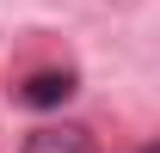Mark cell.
<instances>
[{
  "label": "cell",
  "instance_id": "obj_2",
  "mask_svg": "<svg viewBox=\"0 0 160 153\" xmlns=\"http://www.w3.org/2000/svg\"><path fill=\"white\" fill-rule=\"evenodd\" d=\"M74 92H80V74H74V67H43V74H31V80L19 86V98H25V104H37V110L68 104Z\"/></svg>",
  "mask_w": 160,
  "mask_h": 153
},
{
  "label": "cell",
  "instance_id": "obj_3",
  "mask_svg": "<svg viewBox=\"0 0 160 153\" xmlns=\"http://www.w3.org/2000/svg\"><path fill=\"white\" fill-rule=\"evenodd\" d=\"M142 153H154V147H142Z\"/></svg>",
  "mask_w": 160,
  "mask_h": 153
},
{
  "label": "cell",
  "instance_id": "obj_1",
  "mask_svg": "<svg viewBox=\"0 0 160 153\" xmlns=\"http://www.w3.org/2000/svg\"><path fill=\"white\" fill-rule=\"evenodd\" d=\"M25 153H99V141L86 123H43V129H31Z\"/></svg>",
  "mask_w": 160,
  "mask_h": 153
}]
</instances>
